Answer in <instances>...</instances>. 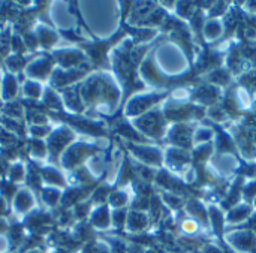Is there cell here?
<instances>
[{
    "instance_id": "cell-1",
    "label": "cell",
    "mask_w": 256,
    "mask_h": 253,
    "mask_svg": "<svg viewBox=\"0 0 256 253\" xmlns=\"http://www.w3.org/2000/svg\"><path fill=\"white\" fill-rule=\"evenodd\" d=\"M230 243L234 246L238 252L256 253V234H252L249 231L246 232H236L230 236Z\"/></svg>"
},
{
    "instance_id": "cell-2",
    "label": "cell",
    "mask_w": 256,
    "mask_h": 253,
    "mask_svg": "<svg viewBox=\"0 0 256 253\" xmlns=\"http://www.w3.org/2000/svg\"><path fill=\"white\" fill-rule=\"evenodd\" d=\"M248 216H249V208H248V206H238V207L232 208V212L230 213L228 222L238 224V222H242V220H246Z\"/></svg>"
},
{
    "instance_id": "cell-3",
    "label": "cell",
    "mask_w": 256,
    "mask_h": 253,
    "mask_svg": "<svg viewBox=\"0 0 256 253\" xmlns=\"http://www.w3.org/2000/svg\"><path fill=\"white\" fill-rule=\"evenodd\" d=\"M206 27H210V30H206L207 38H216V36H219V33L222 32V26H220V22H218V21H210V22L206 24Z\"/></svg>"
}]
</instances>
